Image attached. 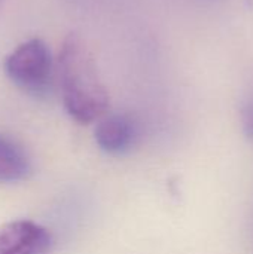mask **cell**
Segmentation results:
<instances>
[{
  "instance_id": "277c9868",
  "label": "cell",
  "mask_w": 253,
  "mask_h": 254,
  "mask_svg": "<svg viewBox=\"0 0 253 254\" xmlns=\"http://www.w3.org/2000/svg\"><path fill=\"white\" fill-rule=\"evenodd\" d=\"M94 134L101 150L119 155L133 147L137 137V128L131 118L125 115H110L98 122Z\"/></svg>"
},
{
  "instance_id": "8992f818",
  "label": "cell",
  "mask_w": 253,
  "mask_h": 254,
  "mask_svg": "<svg viewBox=\"0 0 253 254\" xmlns=\"http://www.w3.org/2000/svg\"><path fill=\"white\" fill-rule=\"evenodd\" d=\"M240 125H242L243 134L253 143V97H249L242 104Z\"/></svg>"
},
{
  "instance_id": "7a4b0ae2",
  "label": "cell",
  "mask_w": 253,
  "mask_h": 254,
  "mask_svg": "<svg viewBox=\"0 0 253 254\" xmlns=\"http://www.w3.org/2000/svg\"><path fill=\"white\" fill-rule=\"evenodd\" d=\"M7 77L21 91L36 98L48 97L52 91V57L42 39H30L16 46L4 61Z\"/></svg>"
},
{
  "instance_id": "3957f363",
  "label": "cell",
  "mask_w": 253,
  "mask_h": 254,
  "mask_svg": "<svg viewBox=\"0 0 253 254\" xmlns=\"http://www.w3.org/2000/svg\"><path fill=\"white\" fill-rule=\"evenodd\" d=\"M52 235L30 220H15L0 228V254H46Z\"/></svg>"
},
{
  "instance_id": "5b68a950",
  "label": "cell",
  "mask_w": 253,
  "mask_h": 254,
  "mask_svg": "<svg viewBox=\"0 0 253 254\" xmlns=\"http://www.w3.org/2000/svg\"><path fill=\"white\" fill-rule=\"evenodd\" d=\"M31 171L25 152L9 137L0 134V183L24 180Z\"/></svg>"
},
{
  "instance_id": "6da1fadb",
  "label": "cell",
  "mask_w": 253,
  "mask_h": 254,
  "mask_svg": "<svg viewBox=\"0 0 253 254\" xmlns=\"http://www.w3.org/2000/svg\"><path fill=\"white\" fill-rule=\"evenodd\" d=\"M58 77L63 103L72 119L91 124L107 112L109 94L100 79L94 55L85 40L75 33L63 42L58 55Z\"/></svg>"
}]
</instances>
